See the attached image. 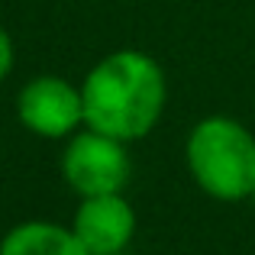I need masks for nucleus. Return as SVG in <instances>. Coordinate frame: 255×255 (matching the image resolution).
Wrapping results in <instances>:
<instances>
[{"mask_svg": "<svg viewBox=\"0 0 255 255\" xmlns=\"http://www.w3.org/2000/svg\"><path fill=\"white\" fill-rule=\"evenodd\" d=\"M84 126L132 145L158 126L168 104L165 71L149 52L117 49L81 78Z\"/></svg>", "mask_w": 255, "mask_h": 255, "instance_id": "obj_1", "label": "nucleus"}, {"mask_svg": "<svg viewBox=\"0 0 255 255\" xmlns=\"http://www.w3.org/2000/svg\"><path fill=\"white\" fill-rule=\"evenodd\" d=\"M184 162L194 184L220 204H243L255 197V132L223 113L191 126Z\"/></svg>", "mask_w": 255, "mask_h": 255, "instance_id": "obj_2", "label": "nucleus"}, {"mask_svg": "<svg viewBox=\"0 0 255 255\" xmlns=\"http://www.w3.org/2000/svg\"><path fill=\"white\" fill-rule=\"evenodd\" d=\"M132 174L129 145L94 129H78L65 139L62 149V178L78 197H100V194H123Z\"/></svg>", "mask_w": 255, "mask_h": 255, "instance_id": "obj_3", "label": "nucleus"}, {"mask_svg": "<svg viewBox=\"0 0 255 255\" xmlns=\"http://www.w3.org/2000/svg\"><path fill=\"white\" fill-rule=\"evenodd\" d=\"M16 120L26 132L52 142H65L84 129L81 84L62 75H36L16 91Z\"/></svg>", "mask_w": 255, "mask_h": 255, "instance_id": "obj_4", "label": "nucleus"}, {"mask_svg": "<svg viewBox=\"0 0 255 255\" xmlns=\"http://www.w3.org/2000/svg\"><path fill=\"white\" fill-rule=\"evenodd\" d=\"M68 226L87 255H123L136 236V210L126 194L81 197Z\"/></svg>", "mask_w": 255, "mask_h": 255, "instance_id": "obj_5", "label": "nucleus"}, {"mask_svg": "<svg viewBox=\"0 0 255 255\" xmlns=\"http://www.w3.org/2000/svg\"><path fill=\"white\" fill-rule=\"evenodd\" d=\"M0 255H87L68 223L23 220L0 239Z\"/></svg>", "mask_w": 255, "mask_h": 255, "instance_id": "obj_6", "label": "nucleus"}, {"mask_svg": "<svg viewBox=\"0 0 255 255\" xmlns=\"http://www.w3.org/2000/svg\"><path fill=\"white\" fill-rule=\"evenodd\" d=\"M13 62H16V49H13V39H10V32L0 26V81H6V78H10Z\"/></svg>", "mask_w": 255, "mask_h": 255, "instance_id": "obj_7", "label": "nucleus"}, {"mask_svg": "<svg viewBox=\"0 0 255 255\" xmlns=\"http://www.w3.org/2000/svg\"><path fill=\"white\" fill-rule=\"evenodd\" d=\"M123 255H126V252H123Z\"/></svg>", "mask_w": 255, "mask_h": 255, "instance_id": "obj_8", "label": "nucleus"}]
</instances>
